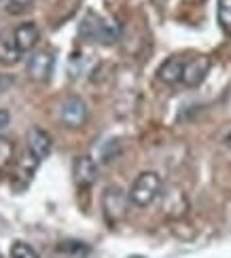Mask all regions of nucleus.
<instances>
[{
	"mask_svg": "<svg viewBox=\"0 0 231 258\" xmlns=\"http://www.w3.org/2000/svg\"><path fill=\"white\" fill-rule=\"evenodd\" d=\"M218 24L231 34V0H218Z\"/></svg>",
	"mask_w": 231,
	"mask_h": 258,
	"instance_id": "obj_14",
	"label": "nucleus"
},
{
	"mask_svg": "<svg viewBox=\"0 0 231 258\" xmlns=\"http://www.w3.org/2000/svg\"><path fill=\"white\" fill-rule=\"evenodd\" d=\"M161 192H163V184L157 171H142L134 180V184H131L127 199L136 208H149L157 197H161Z\"/></svg>",
	"mask_w": 231,
	"mask_h": 258,
	"instance_id": "obj_1",
	"label": "nucleus"
},
{
	"mask_svg": "<svg viewBox=\"0 0 231 258\" xmlns=\"http://www.w3.org/2000/svg\"><path fill=\"white\" fill-rule=\"evenodd\" d=\"M163 199V212L172 218H180L189 210V201H187V195L180 188H170L168 192H161Z\"/></svg>",
	"mask_w": 231,
	"mask_h": 258,
	"instance_id": "obj_10",
	"label": "nucleus"
},
{
	"mask_svg": "<svg viewBox=\"0 0 231 258\" xmlns=\"http://www.w3.org/2000/svg\"><path fill=\"white\" fill-rule=\"evenodd\" d=\"M87 248L81 241H62L58 245V252H68V254H83Z\"/></svg>",
	"mask_w": 231,
	"mask_h": 258,
	"instance_id": "obj_17",
	"label": "nucleus"
},
{
	"mask_svg": "<svg viewBox=\"0 0 231 258\" xmlns=\"http://www.w3.org/2000/svg\"><path fill=\"white\" fill-rule=\"evenodd\" d=\"M13 153H15V148H13V142L7 138H0V169H5L9 163H11V159H13Z\"/></svg>",
	"mask_w": 231,
	"mask_h": 258,
	"instance_id": "obj_16",
	"label": "nucleus"
},
{
	"mask_svg": "<svg viewBox=\"0 0 231 258\" xmlns=\"http://www.w3.org/2000/svg\"><path fill=\"white\" fill-rule=\"evenodd\" d=\"M56 66V55L51 51H34L28 59V77L32 81H47Z\"/></svg>",
	"mask_w": 231,
	"mask_h": 258,
	"instance_id": "obj_4",
	"label": "nucleus"
},
{
	"mask_svg": "<svg viewBox=\"0 0 231 258\" xmlns=\"http://www.w3.org/2000/svg\"><path fill=\"white\" fill-rule=\"evenodd\" d=\"M81 34L100 45H113L119 40V24L108 17H100L98 13H87L81 24Z\"/></svg>",
	"mask_w": 231,
	"mask_h": 258,
	"instance_id": "obj_2",
	"label": "nucleus"
},
{
	"mask_svg": "<svg viewBox=\"0 0 231 258\" xmlns=\"http://www.w3.org/2000/svg\"><path fill=\"white\" fill-rule=\"evenodd\" d=\"M72 174H74L76 186L89 188L94 182L98 180V165H96V161L91 157H79V159L74 161Z\"/></svg>",
	"mask_w": 231,
	"mask_h": 258,
	"instance_id": "obj_8",
	"label": "nucleus"
},
{
	"mask_svg": "<svg viewBox=\"0 0 231 258\" xmlns=\"http://www.w3.org/2000/svg\"><path fill=\"white\" fill-rule=\"evenodd\" d=\"M32 5V0H0V7H3L9 15H19L28 11V7Z\"/></svg>",
	"mask_w": 231,
	"mask_h": 258,
	"instance_id": "obj_15",
	"label": "nucleus"
},
{
	"mask_svg": "<svg viewBox=\"0 0 231 258\" xmlns=\"http://www.w3.org/2000/svg\"><path fill=\"white\" fill-rule=\"evenodd\" d=\"M102 208H104V216L108 218V222L121 220L125 216V192L117 186L106 188L102 197Z\"/></svg>",
	"mask_w": 231,
	"mask_h": 258,
	"instance_id": "obj_6",
	"label": "nucleus"
},
{
	"mask_svg": "<svg viewBox=\"0 0 231 258\" xmlns=\"http://www.w3.org/2000/svg\"><path fill=\"white\" fill-rule=\"evenodd\" d=\"M24 53L19 51L17 42L13 38V32H5L0 34V63L3 66H15Z\"/></svg>",
	"mask_w": 231,
	"mask_h": 258,
	"instance_id": "obj_12",
	"label": "nucleus"
},
{
	"mask_svg": "<svg viewBox=\"0 0 231 258\" xmlns=\"http://www.w3.org/2000/svg\"><path fill=\"white\" fill-rule=\"evenodd\" d=\"M26 146L36 161H45L51 155V136L40 127H30L26 134Z\"/></svg>",
	"mask_w": 231,
	"mask_h": 258,
	"instance_id": "obj_5",
	"label": "nucleus"
},
{
	"mask_svg": "<svg viewBox=\"0 0 231 258\" xmlns=\"http://www.w3.org/2000/svg\"><path fill=\"white\" fill-rule=\"evenodd\" d=\"M208 70H210V57L206 55H195L189 61H184V74H182V83L187 87H197L204 79Z\"/></svg>",
	"mask_w": 231,
	"mask_h": 258,
	"instance_id": "obj_7",
	"label": "nucleus"
},
{
	"mask_svg": "<svg viewBox=\"0 0 231 258\" xmlns=\"http://www.w3.org/2000/svg\"><path fill=\"white\" fill-rule=\"evenodd\" d=\"M13 38H15L21 53H30L36 47V42L40 38V30H38V26L34 24V21H26V24H19L13 30Z\"/></svg>",
	"mask_w": 231,
	"mask_h": 258,
	"instance_id": "obj_9",
	"label": "nucleus"
},
{
	"mask_svg": "<svg viewBox=\"0 0 231 258\" xmlns=\"http://www.w3.org/2000/svg\"><path fill=\"white\" fill-rule=\"evenodd\" d=\"M60 119L66 127H83L87 121V104L76 95H70L60 106Z\"/></svg>",
	"mask_w": 231,
	"mask_h": 258,
	"instance_id": "obj_3",
	"label": "nucleus"
},
{
	"mask_svg": "<svg viewBox=\"0 0 231 258\" xmlns=\"http://www.w3.org/2000/svg\"><path fill=\"white\" fill-rule=\"evenodd\" d=\"M9 123H11V114H9L5 108H0V132H3V129H7Z\"/></svg>",
	"mask_w": 231,
	"mask_h": 258,
	"instance_id": "obj_18",
	"label": "nucleus"
},
{
	"mask_svg": "<svg viewBox=\"0 0 231 258\" xmlns=\"http://www.w3.org/2000/svg\"><path fill=\"white\" fill-rule=\"evenodd\" d=\"M182 74H184V61L180 57H168L157 68V79L166 85L182 83Z\"/></svg>",
	"mask_w": 231,
	"mask_h": 258,
	"instance_id": "obj_11",
	"label": "nucleus"
},
{
	"mask_svg": "<svg viewBox=\"0 0 231 258\" xmlns=\"http://www.w3.org/2000/svg\"><path fill=\"white\" fill-rule=\"evenodd\" d=\"M225 144H227V148L231 150V132H229V134L225 136Z\"/></svg>",
	"mask_w": 231,
	"mask_h": 258,
	"instance_id": "obj_19",
	"label": "nucleus"
},
{
	"mask_svg": "<svg viewBox=\"0 0 231 258\" xmlns=\"http://www.w3.org/2000/svg\"><path fill=\"white\" fill-rule=\"evenodd\" d=\"M9 258H38V254L34 252V248H32L30 243L15 241L13 245H11V250H9Z\"/></svg>",
	"mask_w": 231,
	"mask_h": 258,
	"instance_id": "obj_13",
	"label": "nucleus"
}]
</instances>
